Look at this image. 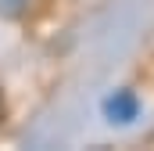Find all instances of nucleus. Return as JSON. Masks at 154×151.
Wrapping results in <instances>:
<instances>
[{
  "label": "nucleus",
  "mask_w": 154,
  "mask_h": 151,
  "mask_svg": "<svg viewBox=\"0 0 154 151\" xmlns=\"http://www.w3.org/2000/svg\"><path fill=\"white\" fill-rule=\"evenodd\" d=\"M104 115H108V122H133L136 119V97L129 90H118L115 97L104 101Z\"/></svg>",
  "instance_id": "1"
}]
</instances>
